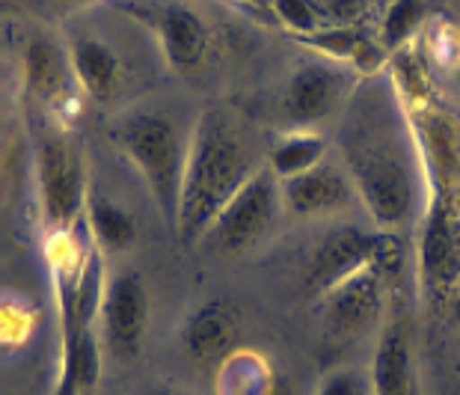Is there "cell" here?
<instances>
[{"label":"cell","mask_w":460,"mask_h":395,"mask_svg":"<svg viewBox=\"0 0 460 395\" xmlns=\"http://www.w3.org/2000/svg\"><path fill=\"white\" fill-rule=\"evenodd\" d=\"M282 209L295 217H324L348 209L357 200V191L350 184L348 173L339 166L321 161L312 170L279 182Z\"/></svg>","instance_id":"cell-12"},{"label":"cell","mask_w":460,"mask_h":395,"mask_svg":"<svg viewBox=\"0 0 460 395\" xmlns=\"http://www.w3.org/2000/svg\"><path fill=\"white\" fill-rule=\"evenodd\" d=\"M270 13L295 36H309L324 27L321 24L324 18H321L315 0H270Z\"/></svg>","instance_id":"cell-21"},{"label":"cell","mask_w":460,"mask_h":395,"mask_svg":"<svg viewBox=\"0 0 460 395\" xmlns=\"http://www.w3.org/2000/svg\"><path fill=\"white\" fill-rule=\"evenodd\" d=\"M425 22V4L422 0H393L380 24V45L386 51H398L410 42V36Z\"/></svg>","instance_id":"cell-20"},{"label":"cell","mask_w":460,"mask_h":395,"mask_svg":"<svg viewBox=\"0 0 460 395\" xmlns=\"http://www.w3.org/2000/svg\"><path fill=\"white\" fill-rule=\"evenodd\" d=\"M60 4H66V6H86V4H93V0H60Z\"/></svg>","instance_id":"cell-26"},{"label":"cell","mask_w":460,"mask_h":395,"mask_svg":"<svg viewBox=\"0 0 460 395\" xmlns=\"http://www.w3.org/2000/svg\"><path fill=\"white\" fill-rule=\"evenodd\" d=\"M413 395H416V392H413Z\"/></svg>","instance_id":"cell-27"},{"label":"cell","mask_w":460,"mask_h":395,"mask_svg":"<svg viewBox=\"0 0 460 395\" xmlns=\"http://www.w3.org/2000/svg\"><path fill=\"white\" fill-rule=\"evenodd\" d=\"M95 328L107 360L131 363L143 351L149 330V292L134 268H107Z\"/></svg>","instance_id":"cell-6"},{"label":"cell","mask_w":460,"mask_h":395,"mask_svg":"<svg viewBox=\"0 0 460 395\" xmlns=\"http://www.w3.org/2000/svg\"><path fill=\"white\" fill-rule=\"evenodd\" d=\"M137 18H146L149 27L158 33L164 60L175 72H193L199 68L208 54L211 33L202 18L190 6L164 4V6H143V4H119Z\"/></svg>","instance_id":"cell-10"},{"label":"cell","mask_w":460,"mask_h":395,"mask_svg":"<svg viewBox=\"0 0 460 395\" xmlns=\"http://www.w3.org/2000/svg\"><path fill=\"white\" fill-rule=\"evenodd\" d=\"M282 211V196H279V179L270 173V166H259L250 175L238 193L232 196L229 205L217 214V220L208 226V232L202 235L205 253L220 256V259H232L250 250L252 244L261 241L273 220Z\"/></svg>","instance_id":"cell-5"},{"label":"cell","mask_w":460,"mask_h":395,"mask_svg":"<svg viewBox=\"0 0 460 395\" xmlns=\"http://www.w3.org/2000/svg\"><path fill=\"white\" fill-rule=\"evenodd\" d=\"M339 152L357 200L380 229L395 232L413 217L419 202L413 128L386 77L375 75L354 86L339 122Z\"/></svg>","instance_id":"cell-1"},{"label":"cell","mask_w":460,"mask_h":395,"mask_svg":"<svg viewBox=\"0 0 460 395\" xmlns=\"http://www.w3.org/2000/svg\"><path fill=\"white\" fill-rule=\"evenodd\" d=\"M354 93V77L332 60H312L288 77L282 93V116L297 131L330 120Z\"/></svg>","instance_id":"cell-7"},{"label":"cell","mask_w":460,"mask_h":395,"mask_svg":"<svg viewBox=\"0 0 460 395\" xmlns=\"http://www.w3.org/2000/svg\"><path fill=\"white\" fill-rule=\"evenodd\" d=\"M134 395H184V392L175 390V387H164V383H155V387H143L140 392H134Z\"/></svg>","instance_id":"cell-24"},{"label":"cell","mask_w":460,"mask_h":395,"mask_svg":"<svg viewBox=\"0 0 460 395\" xmlns=\"http://www.w3.org/2000/svg\"><path fill=\"white\" fill-rule=\"evenodd\" d=\"M315 395H371L368 372L362 374V369H354V365L330 369L315 387Z\"/></svg>","instance_id":"cell-22"},{"label":"cell","mask_w":460,"mask_h":395,"mask_svg":"<svg viewBox=\"0 0 460 395\" xmlns=\"http://www.w3.org/2000/svg\"><path fill=\"white\" fill-rule=\"evenodd\" d=\"M419 274L434 294L452 289L460 274V217L448 187H439L428 205L419 241Z\"/></svg>","instance_id":"cell-8"},{"label":"cell","mask_w":460,"mask_h":395,"mask_svg":"<svg viewBox=\"0 0 460 395\" xmlns=\"http://www.w3.org/2000/svg\"><path fill=\"white\" fill-rule=\"evenodd\" d=\"M297 42H303L312 51L324 54V60H332V63H354L362 45L368 42L366 33L354 31V27H321V31L309 33V36H297Z\"/></svg>","instance_id":"cell-19"},{"label":"cell","mask_w":460,"mask_h":395,"mask_svg":"<svg viewBox=\"0 0 460 395\" xmlns=\"http://www.w3.org/2000/svg\"><path fill=\"white\" fill-rule=\"evenodd\" d=\"M371 395H413V360H410V333L404 321L386 324L380 333L375 363L368 372Z\"/></svg>","instance_id":"cell-14"},{"label":"cell","mask_w":460,"mask_h":395,"mask_svg":"<svg viewBox=\"0 0 460 395\" xmlns=\"http://www.w3.org/2000/svg\"><path fill=\"white\" fill-rule=\"evenodd\" d=\"M234 336H238L234 310L223 301H211L184 328V348L197 360H217L234 345Z\"/></svg>","instance_id":"cell-16"},{"label":"cell","mask_w":460,"mask_h":395,"mask_svg":"<svg viewBox=\"0 0 460 395\" xmlns=\"http://www.w3.org/2000/svg\"><path fill=\"white\" fill-rule=\"evenodd\" d=\"M324 152H327V140L321 134L291 131L273 143L268 166L279 182H286V179H295V175L312 170V166H318L324 161Z\"/></svg>","instance_id":"cell-18"},{"label":"cell","mask_w":460,"mask_h":395,"mask_svg":"<svg viewBox=\"0 0 460 395\" xmlns=\"http://www.w3.org/2000/svg\"><path fill=\"white\" fill-rule=\"evenodd\" d=\"M36 184L48 235L77 229L84 223L86 193H90L84 157L60 131L51 128H45L36 143Z\"/></svg>","instance_id":"cell-4"},{"label":"cell","mask_w":460,"mask_h":395,"mask_svg":"<svg viewBox=\"0 0 460 395\" xmlns=\"http://www.w3.org/2000/svg\"><path fill=\"white\" fill-rule=\"evenodd\" d=\"M84 229L90 235L93 247L99 250L104 259L128 253L137 238L134 217L116 205L107 196L90 191L86 193V209H84Z\"/></svg>","instance_id":"cell-15"},{"label":"cell","mask_w":460,"mask_h":395,"mask_svg":"<svg viewBox=\"0 0 460 395\" xmlns=\"http://www.w3.org/2000/svg\"><path fill=\"white\" fill-rule=\"evenodd\" d=\"M113 143L134 164L146 182L155 209H158L164 226L175 235L179 226V196L181 175L188 161V140L181 128L164 111H131L116 120L111 128Z\"/></svg>","instance_id":"cell-3"},{"label":"cell","mask_w":460,"mask_h":395,"mask_svg":"<svg viewBox=\"0 0 460 395\" xmlns=\"http://www.w3.org/2000/svg\"><path fill=\"white\" fill-rule=\"evenodd\" d=\"M380 232H362L357 226H341L330 232L324 241L309 256V265L303 271V285L309 294L324 298L330 289H336L350 274L362 271L366 265L377 262Z\"/></svg>","instance_id":"cell-9"},{"label":"cell","mask_w":460,"mask_h":395,"mask_svg":"<svg viewBox=\"0 0 460 395\" xmlns=\"http://www.w3.org/2000/svg\"><path fill=\"white\" fill-rule=\"evenodd\" d=\"M66 57L72 66V77L93 102H111L119 93L122 60L107 42L95 36H75Z\"/></svg>","instance_id":"cell-13"},{"label":"cell","mask_w":460,"mask_h":395,"mask_svg":"<svg viewBox=\"0 0 460 395\" xmlns=\"http://www.w3.org/2000/svg\"><path fill=\"white\" fill-rule=\"evenodd\" d=\"M321 18H330L332 27H350V22L359 15L362 0H315Z\"/></svg>","instance_id":"cell-23"},{"label":"cell","mask_w":460,"mask_h":395,"mask_svg":"<svg viewBox=\"0 0 460 395\" xmlns=\"http://www.w3.org/2000/svg\"><path fill=\"white\" fill-rule=\"evenodd\" d=\"M384 292L386 274L377 265H366L321 298L327 324L336 333H359L371 328L384 315Z\"/></svg>","instance_id":"cell-11"},{"label":"cell","mask_w":460,"mask_h":395,"mask_svg":"<svg viewBox=\"0 0 460 395\" xmlns=\"http://www.w3.org/2000/svg\"><path fill=\"white\" fill-rule=\"evenodd\" d=\"M68 57L48 39H33L27 51V84L36 102H57L68 86Z\"/></svg>","instance_id":"cell-17"},{"label":"cell","mask_w":460,"mask_h":395,"mask_svg":"<svg viewBox=\"0 0 460 395\" xmlns=\"http://www.w3.org/2000/svg\"><path fill=\"white\" fill-rule=\"evenodd\" d=\"M256 170L259 166L252 164V152L238 125L217 107L205 111L193 122L181 175L175 226L181 244H199L208 226Z\"/></svg>","instance_id":"cell-2"},{"label":"cell","mask_w":460,"mask_h":395,"mask_svg":"<svg viewBox=\"0 0 460 395\" xmlns=\"http://www.w3.org/2000/svg\"><path fill=\"white\" fill-rule=\"evenodd\" d=\"M238 4H250V6H268V9H270V0H238Z\"/></svg>","instance_id":"cell-25"}]
</instances>
